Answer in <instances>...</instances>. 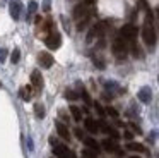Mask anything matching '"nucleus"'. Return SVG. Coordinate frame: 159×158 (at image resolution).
<instances>
[{"mask_svg":"<svg viewBox=\"0 0 159 158\" xmlns=\"http://www.w3.org/2000/svg\"><path fill=\"white\" fill-rule=\"evenodd\" d=\"M111 50H113L115 55H116L118 60H123V58L127 57V53H128V45L121 36H118L116 40L113 41V45H111Z\"/></svg>","mask_w":159,"mask_h":158,"instance_id":"nucleus-1","label":"nucleus"},{"mask_svg":"<svg viewBox=\"0 0 159 158\" xmlns=\"http://www.w3.org/2000/svg\"><path fill=\"white\" fill-rule=\"evenodd\" d=\"M45 43H46V47H48L50 50H58L60 45H62V36H60L58 31L52 29V31L48 33V36H46Z\"/></svg>","mask_w":159,"mask_h":158,"instance_id":"nucleus-2","label":"nucleus"},{"mask_svg":"<svg viewBox=\"0 0 159 158\" xmlns=\"http://www.w3.org/2000/svg\"><path fill=\"white\" fill-rule=\"evenodd\" d=\"M142 38H144V43L147 47H154L156 45V31L149 22H145L144 27H142Z\"/></svg>","mask_w":159,"mask_h":158,"instance_id":"nucleus-3","label":"nucleus"},{"mask_svg":"<svg viewBox=\"0 0 159 158\" xmlns=\"http://www.w3.org/2000/svg\"><path fill=\"white\" fill-rule=\"evenodd\" d=\"M106 27H108V22H106V21H101V22L94 24V26L91 27L89 34H87V41H91L94 36H99V38H101L104 33H106Z\"/></svg>","mask_w":159,"mask_h":158,"instance_id":"nucleus-4","label":"nucleus"},{"mask_svg":"<svg viewBox=\"0 0 159 158\" xmlns=\"http://www.w3.org/2000/svg\"><path fill=\"white\" fill-rule=\"evenodd\" d=\"M53 153H55V156H58V158H75V153L70 151L69 148H67L65 144H62V143H57L55 146H53Z\"/></svg>","mask_w":159,"mask_h":158,"instance_id":"nucleus-5","label":"nucleus"},{"mask_svg":"<svg viewBox=\"0 0 159 158\" xmlns=\"http://www.w3.org/2000/svg\"><path fill=\"white\" fill-rule=\"evenodd\" d=\"M137 33H139V29L134 24H125L120 29V36L123 38V40H134V38L137 36Z\"/></svg>","mask_w":159,"mask_h":158,"instance_id":"nucleus-6","label":"nucleus"},{"mask_svg":"<svg viewBox=\"0 0 159 158\" xmlns=\"http://www.w3.org/2000/svg\"><path fill=\"white\" fill-rule=\"evenodd\" d=\"M9 12H11V17L14 21H19V17H21V14H22L21 0H11V3H9Z\"/></svg>","mask_w":159,"mask_h":158,"instance_id":"nucleus-7","label":"nucleus"},{"mask_svg":"<svg viewBox=\"0 0 159 158\" xmlns=\"http://www.w3.org/2000/svg\"><path fill=\"white\" fill-rule=\"evenodd\" d=\"M101 148H103V150H106V151H110V153H118L120 156L123 155V150H120V146L116 144V141H115V139H104V141H101Z\"/></svg>","mask_w":159,"mask_h":158,"instance_id":"nucleus-8","label":"nucleus"},{"mask_svg":"<svg viewBox=\"0 0 159 158\" xmlns=\"http://www.w3.org/2000/svg\"><path fill=\"white\" fill-rule=\"evenodd\" d=\"M72 14H74V19L79 21V19H82V17H86V16H91V10H89V7H87L86 3H79V5L74 7Z\"/></svg>","mask_w":159,"mask_h":158,"instance_id":"nucleus-9","label":"nucleus"},{"mask_svg":"<svg viewBox=\"0 0 159 158\" xmlns=\"http://www.w3.org/2000/svg\"><path fill=\"white\" fill-rule=\"evenodd\" d=\"M38 64L41 65L43 69H50L53 65V57L48 52H41V53L38 55Z\"/></svg>","mask_w":159,"mask_h":158,"instance_id":"nucleus-10","label":"nucleus"},{"mask_svg":"<svg viewBox=\"0 0 159 158\" xmlns=\"http://www.w3.org/2000/svg\"><path fill=\"white\" fill-rule=\"evenodd\" d=\"M31 82H33V88H36L38 91H41V89H43V84H45L41 72H39V71H33V72H31Z\"/></svg>","mask_w":159,"mask_h":158,"instance_id":"nucleus-11","label":"nucleus"},{"mask_svg":"<svg viewBox=\"0 0 159 158\" xmlns=\"http://www.w3.org/2000/svg\"><path fill=\"white\" fill-rule=\"evenodd\" d=\"M55 127H57V132H58V136L62 137L63 141H70V131H69V127L65 126L63 122H55Z\"/></svg>","mask_w":159,"mask_h":158,"instance_id":"nucleus-12","label":"nucleus"},{"mask_svg":"<svg viewBox=\"0 0 159 158\" xmlns=\"http://www.w3.org/2000/svg\"><path fill=\"white\" fill-rule=\"evenodd\" d=\"M137 98L140 100L142 103H149L152 100V91H151V88H147V86H145V88H142L140 91L137 93Z\"/></svg>","mask_w":159,"mask_h":158,"instance_id":"nucleus-13","label":"nucleus"},{"mask_svg":"<svg viewBox=\"0 0 159 158\" xmlns=\"http://www.w3.org/2000/svg\"><path fill=\"white\" fill-rule=\"evenodd\" d=\"M84 127H86L91 134H96L98 131H99L98 129V122L94 119H91V117H86V120H84Z\"/></svg>","mask_w":159,"mask_h":158,"instance_id":"nucleus-14","label":"nucleus"},{"mask_svg":"<svg viewBox=\"0 0 159 158\" xmlns=\"http://www.w3.org/2000/svg\"><path fill=\"white\" fill-rule=\"evenodd\" d=\"M84 144H86V148L96 151V153H99V150H101L99 143H98L96 139H93V137H84Z\"/></svg>","mask_w":159,"mask_h":158,"instance_id":"nucleus-15","label":"nucleus"},{"mask_svg":"<svg viewBox=\"0 0 159 158\" xmlns=\"http://www.w3.org/2000/svg\"><path fill=\"white\" fill-rule=\"evenodd\" d=\"M127 150H130V151H137V153H145V146L144 144H140V143H127Z\"/></svg>","mask_w":159,"mask_h":158,"instance_id":"nucleus-16","label":"nucleus"},{"mask_svg":"<svg viewBox=\"0 0 159 158\" xmlns=\"http://www.w3.org/2000/svg\"><path fill=\"white\" fill-rule=\"evenodd\" d=\"M19 96H21L24 101H29V100H31V86H24V88L19 89Z\"/></svg>","mask_w":159,"mask_h":158,"instance_id":"nucleus-17","label":"nucleus"},{"mask_svg":"<svg viewBox=\"0 0 159 158\" xmlns=\"http://www.w3.org/2000/svg\"><path fill=\"white\" fill-rule=\"evenodd\" d=\"M69 110H70V113H72V117H74V120H75V122H80V120H82V113H80V108H79V106L72 105Z\"/></svg>","mask_w":159,"mask_h":158,"instance_id":"nucleus-18","label":"nucleus"},{"mask_svg":"<svg viewBox=\"0 0 159 158\" xmlns=\"http://www.w3.org/2000/svg\"><path fill=\"white\" fill-rule=\"evenodd\" d=\"M104 132H106V134H110V136H111V139H115V141H116V139H120V132H118V131L115 129V127H111V126H106Z\"/></svg>","mask_w":159,"mask_h":158,"instance_id":"nucleus-19","label":"nucleus"},{"mask_svg":"<svg viewBox=\"0 0 159 158\" xmlns=\"http://www.w3.org/2000/svg\"><path fill=\"white\" fill-rule=\"evenodd\" d=\"M34 115L38 117V119H43V117H45V106L39 105V103H36L34 105Z\"/></svg>","mask_w":159,"mask_h":158,"instance_id":"nucleus-20","label":"nucleus"},{"mask_svg":"<svg viewBox=\"0 0 159 158\" xmlns=\"http://www.w3.org/2000/svg\"><path fill=\"white\" fill-rule=\"evenodd\" d=\"M19 58H21V50H19V48H14V52L11 53V62L12 64H17Z\"/></svg>","mask_w":159,"mask_h":158,"instance_id":"nucleus-21","label":"nucleus"},{"mask_svg":"<svg viewBox=\"0 0 159 158\" xmlns=\"http://www.w3.org/2000/svg\"><path fill=\"white\" fill-rule=\"evenodd\" d=\"M36 9H38V3H36V2H31V3H29V10H28V21H31V17H33V14L36 12Z\"/></svg>","mask_w":159,"mask_h":158,"instance_id":"nucleus-22","label":"nucleus"},{"mask_svg":"<svg viewBox=\"0 0 159 158\" xmlns=\"http://www.w3.org/2000/svg\"><path fill=\"white\" fill-rule=\"evenodd\" d=\"M65 98L67 100H77V98H79V93H75L74 89H67V91H65Z\"/></svg>","mask_w":159,"mask_h":158,"instance_id":"nucleus-23","label":"nucleus"},{"mask_svg":"<svg viewBox=\"0 0 159 158\" xmlns=\"http://www.w3.org/2000/svg\"><path fill=\"white\" fill-rule=\"evenodd\" d=\"M79 96H82V98H84V101H86V105H91V103H93V101H91V98H89V95H87V91L84 89V86L80 88V93H79Z\"/></svg>","mask_w":159,"mask_h":158,"instance_id":"nucleus-24","label":"nucleus"},{"mask_svg":"<svg viewBox=\"0 0 159 158\" xmlns=\"http://www.w3.org/2000/svg\"><path fill=\"white\" fill-rule=\"evenodd\" d=\"M94 108H96V112H98V115H99V117H101V119H103V117H104V115H106V112H104V108H103V106H101V105H99V103H98V101H96V103H94Z\"/></svg>","mask_w":159,"mask_h":158,"instance_id":"nucleus-25","label":"nucleus"},{"mask_svg":"<svg viewBox=\"0 0 159 158\" xmlns=\"http://www.w3.org/2000/svg\"><path fill=\"white\" fill-rule=\"evenodd\" d=\"M84 156H87V158H98V153H96V151H93V150H89V148H86V150H84Z\"/></svg>","mask_w":159,"mask_h":158,"instance_id":"nucleus-26","label":"nucleus"},{"mask_svg":"<svg viewBox=\"0 0 159 158\" xmlns=\"http://www.w3.org/2000/svg\"><path fill=\"white\" fill-rule=\"evenodd\" d=\"M74 134H75V137H77V139H80V141L86 137V136H84V132L80 131V127H75V129H74Z\"/></svg>","mask_w":159,"mask_h":158,"instance_id":"nucleus-27","label":"nucleus"},{"mask_svg":"<svg viewBox=\"0 0 159 158\" xmlns=\"http://www.w3.org/2000/svg\"><path fill=\"white\" fill-rule=\"evenodd\" d=\"M106 113H110L111 117H115V119H116V117H118V112H116V110L113 108V106H108V108H106Z\"/></svg>","mask_w":159,"mask_h":158,"instance_id":"nucleus-28","label":"nucleus"},{"mask_svg":"<svg viewBox=\"0 0 159 158\" xmlns=\"http://www.w3.org/2000/svg\"><path fill=\"white\" fill-rule=\"evenodd\" d=\"M5 55H7V50H0V62H5Z\"/></svg>","mask_w":159,"mask_h":158,"instance_id":"nucleus-29","label":"nucleus"},{"mask_svg":"<svg viewBox=\"0 0 159 158\" xmlns=\"http://www.w3.org/2000/svg\"><path fill=\"white\" fill-rule=\"evenodd\" d=\"M132 137H134V136H132V132H130V131H125V139H128V141H130Z\"/></svg>","mask_w":159,"mask_h":158,"instance_id":"nucleus-30","label":"nucleus"},{"mask_svg":"<svg viewBox=\"0 0 159 158\" xmlns=\"http://www.w3.org/2000/svg\"><path fill=\"white\" fill-rule=\"evenodd\" d=\"M94 2H96V0H84L82 3H86L87 7H91V5H93V3H94Z\"/></svg>","mask_w":159,"mask_h":158,"instance_id":"nucleus-31","label":"nucleus"},{"mask_svg":"<svg viewBox=\"0 0 159 158\" xmlns=\"http://www.w3.org/2000/svg\"><path fill=\"white\" fill-rule=\"evenodd\" d=\"M57 143H58V141H57V139H55V137H53V136L50 137V144H52V146H55Z\"/></svg>","mask_w":159,"mask_h":158,"instance_id":"nucleus-32","label":"nucleus"},{"mask_svg":"<svg viewBox=\"0 0 159 158\" xmlns=\"http://www.w3.org/2000/svg\"><path fill=\"white\" fill-rule=\"evenodd\" d=\"M48 9H50V2L46 0V2H45V10H48Z\"/></svg>","mask_w":159,"mask_h":158,"instance_id":"nucleus-33","label":"nucleus"},{"mask_svg":"<svg viewBox=\"0 0 159 158\" xmlns=\"http://www.w3.org/2000/svg\"><path fill=\"white\" fill-rule=\"evenodd\" d=\"M130 158H140V156H130Z\"/></svg>","mask_w":159,"mask_h":158,"instance_id":"nucleus-34","label":"nucleus"},{"mask_svg":"<svg viewBox=\"0 0 159 158\" xmlns=\"http://www.w3.org/2000/svg\"><path fill=\"white\" fill-rule=\"evenodd\" d=\"M0 88H2V82H0Z\"/></svg>","mask_w":159,"mask_h":158,"instance_id":"nucleus-35","label":"nucleus"}]
</instances>
